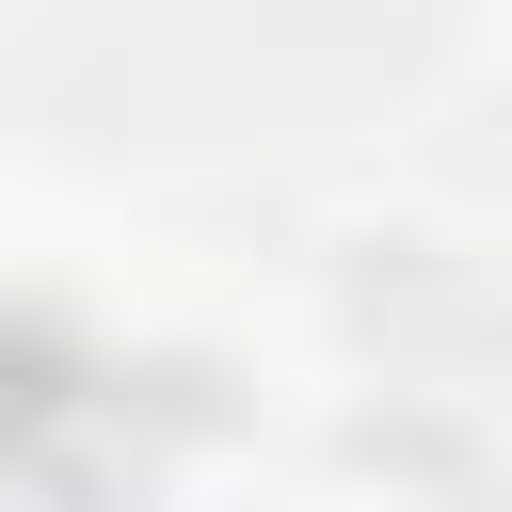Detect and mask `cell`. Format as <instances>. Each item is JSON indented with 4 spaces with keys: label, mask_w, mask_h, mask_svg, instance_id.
Here are the masks:
<instances>
[{
    "label": "cell",
    "mask_w": 512,
    "mask_h": 512,
    "mask_svg": "<svg viewBox=\"0 0 512 512\" xmlns=\"http://www.w3.org/2000/svg\"><path fill=\"white\" fill-rule=\"evenodd\" d=\"M80 400H96V368H80L48 320H0V464H32V432L80 416Z\"/></svg>",
    "instance_id": "6da1fadb"
}]
</instances>
